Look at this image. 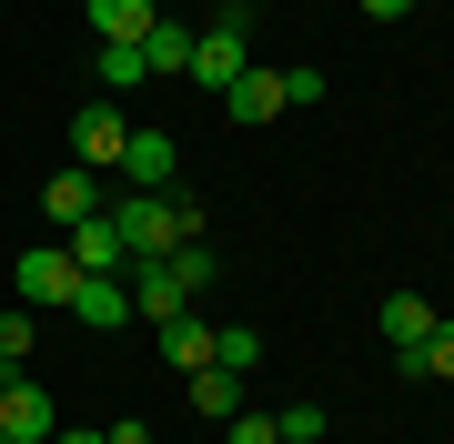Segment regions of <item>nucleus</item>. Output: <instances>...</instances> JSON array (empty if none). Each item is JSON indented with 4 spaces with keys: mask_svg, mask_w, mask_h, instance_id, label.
I'll list each match as a JSON object with an SVG mask.
<instances>
[{
    "mask_svg": "<svg viewBox=\"0 0 454 444\" xmlns=\"http://www.w3.org/2000/svg\"><path fill=\"white\" fill-rule=\"evenodd\" d=\"M112 222H121V253H131V263H162L172 243H192V232H202L192 202H162V192H121Z\"/></svg>",
    "mask_w": 454,
    "mask_h": 444,
    "instance_id": "1",
    "label": "nucleus"
},
{
    "mask_svg": "<svg viewBox=\"0 0 454 444\" xmlns=\"http://www.w3.org/2000/svg\"><path fill=\"white\" fill-rule=\"evenodd\" d=\"M121 142H131L121 101H112V91H91L82 112H71V152H82V172H121Z\"/></svg>",
    "mask_w": 454,
    "mask_h": 444,
    "instance_id": "2",
    "label": "nucleus"
},
{
    "mask_svg": "<svg viewBox=\"0 0 454 444\" xmlns=\"http://www.w3.org/2000/svg\"><path fill=\"white\" fill-rule=\"evenodd\" d=\"M0 434H11V444H41V434H61V404H51L41 384H20V363L0 374Z\"/></svg>",
    "mask_w": 454,
    "mask_h": 444,
    "instance_id": "3",
    "label": "nucleus"
},
{
    "mask_svg": "<svg viewBox=\"0 0 454 444\" xmlns=\"http://www.w3.org/2000/svg\"><path fill=\"white\" fill-rule=\"evenodd\" d=\"M223 112L243 121V132H262V121H283L293 101H283V71H262V61H243V82L223 91Z\"/></svg>",
    "mask_w": 454,
    "mask_h": 444,
    "instance_id": "4",
    "label": "nucleus"
},
{
    "mask_svg": "<svg viewBox=\"0 0 454 444\" xmlns=\"http://www.w3.org/2000/svg\"><path fill=\"white\" fill-rule=\"evenodd\" d=\"M11 283H20V303H71V283H82V273H71V253H61V243H31Z\"/></svg>",
    "mask_w": 454,
    "mask_h": 444,
    "instance_id": "5",
    "label": "nucleus"
},
{
    "mask_svg": "<svg viewBox=\"0 0 454 444\" xmlns=\"http://www.w3.org/2000/svg\"><path fill=\"white\" fill-rule=\"evenodd\" d=\"M373 323H384V344L404 354V374H414V354H424V333H434L444 313L424 303V293H384V313H373Z\"/></svg>",
    "mask_w": 454,
    "mask_h": 444,
    "instance_id": "6",
    "label": "nucleus"
},
{
    "mask_svg": "<svg viewBox=\"0 0 454 444\" xmlns=\"http://www.w3.org/2000/svg\"><path fill=\"white\" fill-rule=\"evenodd\" d=\"M71 313H82L91 333L131 323V273H82V283H71Z\"/></svg>",
    "mask_w": 454,
    "mask_h": 444,
    "instance_id": "7",
    "label": "nucleus"
},
{
    "mask_svg": "<svg viewBox=\"0 0 454 444\" xmlns=\"http://www.w3.org/2000/svg\"><path fill=\"white\" fill-rule=\"evenodd\" d=\"M71 273H131V253H121V222H112V213L71 222Z\"/></svg>",
    "mask_w": 454,
    "mask_h": 444,
    "instance_id": "8",
    "label": "nucleus"
},
{
    "mask_svg": "<svg viewBox=\"0 0 454 444\" xmlns=\"http://www.w3.org/2000/svg\"><path fill=\"white\" fill-rule=\"evenodd\" d=\"M131 313H142V323H172V313H192V293L172 283V263H131Z\"/></svg>",
    "mask_w": 454,
    "mask_h": 444,
    "instance_id": "9",
    "label": "nucleus"
},
{
    "mask_svg": "<svg viewBox=\"0 0 454 444\" xmlns=\"http://www.w3.org/2000/svg\"><path fill=\"white\" fill-rule=\"evenodd\" d=\"M192 82L202 91H232V82H243V31H202L192 41Z\"/></svg>",
    "mask_w": 454,
    "mask_h": 444,
    "instance_id": "10",
    "label": "nucleus"
},
{
    "mask_svg": "<svg viewBox=\"0 0 454 444\" xmlns=\"http://www.w3.org/2000/svg\"><path fill=\"white\" fill-rule=\"evenodd\" d=\"M121 182H131V192H162V182H172V132H131L121 142Z\"/></svg>",
    "mask_w": 454,
    "mask_h": 444,
    "instance_id": "11",
    "label": "nucleus"
},
{
    "mask_svg": "<svg viewBox=\"0 0 454 444\" xmlns=\"http://www.w3.org/2000/svg\"><path fill=\"white\" fill-rule=\"evenodd\" d=\"M152 333H162V354H172V374H182V384L212 363V323H202V313H172V323H152Z\"/></svg>",
    "mask_w": 454,
    "mask_h": 444,
    "instance_id": "12",
    "label": "nucleus"
},
{
    "mask_svg": "<svg viewBox=\"0 0 454 444\" xmlns=\"http://www.w3.org/2000/svg\"><path fill=\"white\" fill-rule=\"evenodd\" d=\"M41 213H51V222H91V213H101V182H91V172H51Z\"/></svg>",
    "mask_w": 454,
    "mask_h": 444,
    "instance_id": "13",
    "label": "nucleus"
},
{
    "mask_svg": "<svg viewBox=\"0 0 454 444\" xmlns=\"http://www.w3.org/2000/svg\"><path fill=\"white\" fill-rule=\"evenodd\" d=\"M152 0H91V41H152Z\"/></svg>",
    "mask_w": 454,
    "mask_h": 444,
    "instance_id": "14",
    "label": "nucleus"
},
{
    "mask_svg": "<svg viewBox=\"0 0 454 444\" xmlns=\"http://www.w3.org/2000/svg\"><path fill=\"white\" fill-rule=\"evenodd\" d=\"M91 71H101V91H131V82H152L142 41H101V51H91Z\"/></svg>",
    "mask_w": 454,
    "mask_h": 444,
    "instance_id": "15",
    "label": "nucleus"
},
{
    "mask_svg": "<svg viewBox=\"0 0 454 444\" xmlns=\"http://www.w3.org/2000/svg\"><path fill=\"white\" fill-rule=\"evenodd\" d=\"M192 404L212 414V425H232V414H243V374H223V363H202V374H192Z\"/></svg>",
    "mask_w": 454,
    "mask_h": 444,
    "instance_id": "16",
    "label": "nucleus"
},
{
    "mask_svg": "<svg viewBox=\"0 0 454 444\" xmlns=\"http://www.w3.org/2000/svg\"><path fill=\"white\" fill-rule=\"evenodd\" d=\"M162 263H172V283H182V293H192V303L212 293V273H223V263H212V243H202V232H192V243H172Z\"/></svg>",
    "mask_w": 454,
    "mask_h": 444,
    "instance_id": "17",
    "label": "nucleus"
},
{
    "mask_svg": "<svg viewBox=\"0 0 454 444\" xmlns=\"http://www.w3.org/2000/svg\"><path fill=\"white\" fill-rule=\"evenodd\" d=\"M192 41H202V31H182V20H152L142 61H152V71H192Z\"/></svg>",
    "mask_w": 454,
    "mask_h": 444,
    "instance_id": "18",
    "label": "nucleus"
},
{
    "mask_svg": "<svg viewBox=\"0 0 454 444\" xmlns=\"http://www.w3.org/2000/svg\"><path fill=\"white\" fill-rule=\"evenodd\" d=\"M212 363H223V374H253V363H262V333L253 323H212Z\"/></svg>",
    "mask_w": 454,
    "mask_h": 444,
    "instance_id": "19",
    "label": "nucleus"
},
{
    "mask_svg": "<svg viewBox=\"0 0 454 444\" xmlns=\"http://www.w3.org/2000/svg\"><path fill=\"white\" fill-rule=\"evenodd\" d=\"M414 374H434V384H454V313L434 333H424V354H414Z\"/></svg>",
    "mask_w": 454,
    "mask_h": 444,
    "instance_id": "20",
    "label": "nucleus"
},
{
    "mask_svg": "<svg viewBox=\"0 0 454 444\" xmlns=\"http://www.w3.org/2000/svg\"><path fill=\"white\" fill-rule=\"evenodd\" d=\"M283 101H293V112H313V101H324V61H293V71H283Z\"/></svg>",
    "mask_w": 454,
    "mask_h": 444,
    "instance_id": "21",
    "label": "nucleus"
},
{
    "mask_svg": "<svg viewBox=\"0 0 454 444\" xmlns=\"http://www.w3.org/2000/svg\"><path fill=\"white\" fill-rule=\"evenodd\" d=\"M273 425H283V444H324V404H283Z\"/></svg>",
    "mask_w": 454,
    "mask_h": 444,
    "instance_id": "22",
    "label": "nucleus"
},
{
    "mask_svg": "<svg viewBox=\"0 0 454 444\" xmlns=\"http://www.w3.org/2000/svg\"><path fill=\"white\" fill-rule=\"evenodd\" d=\"M20 354H31V313H0V374H11Z\"/></svg>",
    "mask_w": 454,
    "mask_h": 444,
    "instance_id": "23",
    "label": "nucleus"
},
{
    "mask_svg": "<svg viewBox=\"0 0 454 444\" xmlns=\"http://www.w3.org/2000/svg\"><path fill=\"white\" fill-rule=\"evenodd\" d=\"M223 434H232V444H283V425H273V414H232Z\"/></svg>",
    "mask_w": 454,
    "mask_h": 444,
    "instance_id": "24",
    "label": "nucleus"
},
{
    "mask_svg": "<svg viewBox=\"0 0 454 444\" xmlns=\"http://www.w3.org/2000/svg\"><path fill=\"white\" fill-rule=\"evenodd\" d=\"M51 444H112V425H101V434H91V425H61V434H51Z\"/></svg>",
    "mask_w": 454,
    "mask_h": 444,
    "instance_id": "25",
    "label": "nucleus"
},
{
    "mask_svg": "<svg viewBox=\"0 0 454 444\" xmlns=\"http://www.w3.org/2000/svg\"><path fill=\"white\" fill-rule=\"evenodd\" d=\"M414 11V0H364V20H404Z\"/></svg>",
    "mask_w": 454,
    "mask_h": 444,
    "instance_id": "26",
    "label": "nucleus"
},
{
    "mask_svg": "<svg viewBox=\"0 0 454 444\" xmlns=\"http://www.w3.org/2000/svg\"><path fill=\"white\" fill-rule=\"evenodd\" d=\"M112 444H152V434H142V425H112Z\"/></svg>",
    "mask_w": 454,
    "mask_h": 444,
    "instance_id": "27",
    "label": "nucleus"
},
{
    "mask_svg": "<svg viewBox=\"0 0 454 444\" xmlns=\"http://www.w3.org/2000/svg\"><path fill=\"white\" fill-rule=\"evenodd\" d=\"M0 444H11V434H0Z\"/></svg>",
    "mask_w": 454,
    "mask_h": 444,
    "instance_id": "28",
    "label": "nucleus"
},
{
    "mask_svg": "<svg viewBox=\"0 0 454 444\" xmlns=\"http://www.w3.org/2000/svg\"><path fill=\"white\" fill-rule=\"evenodd\" d=\"M41 444H51V434H41Z\"/></svg>",
    "mask_w": 454,
    "mask_h": 444,
    "instance_id": "29",
    "label": "nucleus"
}]
</instances>
